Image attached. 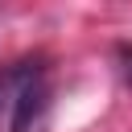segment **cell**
I'll list each match as a JSON object with an SVG mask.
<instances>
[{"mask_svg":"<svg viewBox=\"0 0 132 132\" xmlns=\"http://www.w3.org/2000/svg\"><path fill=\"white\" fill-rule=\"evenodd\" d=\"M50 107V70L41 58H21L0 70V132H33Z\"/></svg>","mask_w":132,"mask_h":132,"instance_id":"cell-1","label":"cell"},{"mask_svg":"<svg viewBox=\"0 0 132 132\" xmlns=\"http://www.w3.org/2000/svg\"><path fill=\"white\" fill-rule=\"evenodd\" d=\"M124 58H128V78H132V54H124Z\"/></svg>","mask_w":132,"mask_h":132,"instance_id":"cell-2","label":"cell"}]
</instances>
